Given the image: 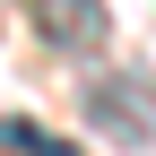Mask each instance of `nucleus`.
I'll use <instances>...</instances> for the list:
<instances>
[{
  "mask_svg": "<svg viewBox=\"0 0 156 156\" xmlns=\"http://www.w3.org/2000/svg\"><path fill=\"white\" fill-rule=\"evenodd\" d=\"M0 156H78V139H52L35 113H0Z\"/></svg>",
  "mask_w": 156,
  "mask_h": 156,
  "instance_id": "3",
  "label": "nucleus"
},
{
  "mask_svg": "<svg viewBox=\"0 0 156 156\" xmlns=\"http://www.w3.org/2000/svg\"><path fill=\"white\" fill-rule=\"evenodd\" d=\"M87 130H104L122 147H156V69L122 61V69L87 78Z\"/></svg>",
  "mask_w": 156,
  "mask_h": 156,
  "instance_id": "1",
  "label": "nucleus"
},
{
  "mask_svg": "<svg viewBox=\"0 0 156 156\" xmlns=\"http://www.w3.org/2000/svg\"><path fill=\"white\" fill-rule=\"evenodd\" d=\"M35 35H44L52 52H104L113 44V9L104 0H35Z\"/></svg>",
  "mask_w": 156,
  "mask_h": 156,
  "instance_id": "2",
  "label": "nucleus"
}]
</instances>
